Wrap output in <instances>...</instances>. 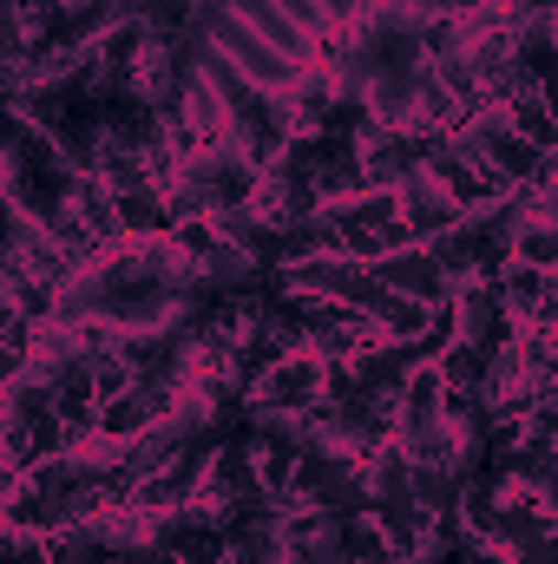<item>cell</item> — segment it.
I'll use <instances>...</instances> for the list:
<instances>
[{"instance_id": "cell-1", "label": "cell", "mask_w": 558, "mask_h": 564, "mask_svg": "<svg viewBox=\"0 0 558 564\" xmlns=\"http://www.w3.org/2000/svg\"><path fill=\"white\" fill-rule=\"evenodd\" d=\"M322 375H329V361H315L309 348H296V355L270 361V368L244 388V408H264V414H302V408L322 401Z\"/></svg>"}, {"instance_id": "cell-10", "label": "cell", "mask_w": 558, "mask_h": 564, "mask_svg": "<svg viewBox=\"0 0 558 564\" xmlns=\"http://www.w3.org/2000/svg\"><path fill=\"white\" fill-rule=\"evenodd\" d=\"M66 204H73V217L86 224V237L93 243H119V217H112V191L93 177V171H79L73 177V191H66Z\"/></svg>"}, {"instance_id": "cell-3", "label": "cell", "mask_w": 558, "mask_h": 564, "mask_svg": "<svg viewBox=\"0 0 558 564\" xmlns=\"http://www.w3.org/2000/svg\"><path fill=\"white\" fill-rule=\"evenodd\" d=\"M368 276L382 282V289H395V295H415V302H427V308H440V302L453 295V282H447V270L433 263V250H427V243H408V250L382 257Z\"/></svg>"}, {"instance_id": "cell-9", "label": "cell", "mask_w": 558, "mask_h": 564, "mask_svg": "<svg viewBox=\"0 0 558 564\" xmlns=\"http://www.w3.org/2000/svg\"><path fill=\"white\" fill-rule=\"evenodd\" d=\"M506 263H533V270H558V217L539 210V217H519L506 230Z\"/></svg>"}, {"instance_id": "cell-12", "label": "cell", "mask_w": 558, "mask_h": 564, "mask_svg": "<svg viewBox=\"0 0 558 564\" xmlns=\"http://www.w3.org/2000/svg\"><path fill=\"white\" fill-rule=\"evenodd\" d=\"M144 426H151V408H144L139 388H126V394H112V401H99V414H93V433H106V440H139Z\"/></svg>"}, {"instance_id": "cell-11", "label": "cell", "mask_w": 558, "mask_h": 564, "mask_svg": "<svg viewBox=\"0 0 558 564\" xmlns=\"http://www.w3.org/2000/svg\"><path fill=\"white\" fill-rule=\"evenodd\" d=\"M506 126H513L526 144H539V151H558V126H552V99H546V86L513 93V99H506Z\"/></svg>"}, {"instance_id": "cell-16", "label": "cell", "mask_w": 558, "mask_h": 564, "mask_svg": "<svg viewBox=\"0 0 558 564\" xmlns=\"http://www.w3.org/2000/svg\"><path fill=\"white\" fill-rule=\"evenodd\" d=\"M558 0H513V13H552Z\"/></svg>"}, {"instance_id": "cell-13", "label": "cell", "mask_w": 558, "mask_h": 564, "mask_svg": "<svg viewBox=\"0 0 558 564\" xmlns=\"http://www.w3.org/2000/svg\"><path fill=\"white\" fill-rule=\"evenodd\" d=\"M433 375H440L447 388H466V394H480V381H486V348H473V341H453V348L433 361Z\"/></svg>"}, {"instance_id": "cell-8", "label": "cell", "mask_w": 558, "mask_h": 564, "mask_svg": "<svg viewBox=\"0 0 558 564\" xmlns=\"http://www.w3.org/2000/svg\"><path fill=\"white\" fill-rule=\"evenodd\" d=\"M427 302H415V295H395V289H382L375 295V308L362 315L368 328H375V341H415V335H427Z\"/></svg>"}, {"instance_id": "cell-7", "label": "cell", "mask_w": 558, "mask_h": 564, "mask_svg": "<svg viewBox=\"0 0 558 564\" xmlns=\"http://www.w3.org/2000/svg\"><path fill=\"white\" fill-rule=\"evenodd\" d=\"M112 217H119V237H132V243H158L171 230V210H164V191L158 184L112 191Z\"/></svg>"}, {"instance_id": "cell-15", "label": "cell", "mask_w": 558, "mask_h": 564, "mask_svg": "<svg viewBox=\"0 0 558 564\" xmlns=\"http://www.w3.org/2000/svg\"><path fill=\"white\" fill-rule=\"evenodd\" d=\"M20 375H26V348L0 341V388H7V381H20Z\"/></svg>"}, {"instance_id": "cell-17", "label": "cell", "mask_w": 558, "mask_h": 564, "mask_svg": "<svg viewBox=\"0 0 558 564\" xmlns=\"http://www.w3.org/2000/svg\"><path fill=\"white\" fill-rule=\"evenodd\" d=\"M466 7H493V13H506V7H513V0H466Z\"/></svg>"}, {"instance_id": "cell-4", "label": "cell", "mask_w": 558, "mask_h": 564, "mask_svg": "<svg viewBox=\"0 0 558 564\" xmlns=\"http://www.w3.org/2000/svg\"><path fill=\"white\" fill-rule=\"evenodd\" d=\"M440 408H447V381H440L433 368H408V381H401V394H395V446H401V453L420 446V440L440 426Z\"/></svg>"}, {"instance_id": "cell-2", "label": "cell", "mask_w": 558, "mask_h": 564, "mask_svg": "<svg viewBox=\"0 0 558 564\" xmlns=\"http://www.w3.org/2000/svg\"><path fill=\"white\" fill-rule=\"evenodd\" d=\"M500 308L526 328V322H558V270H533V263H500L493 276Z\"/></svg>"}, {"instance_id": "cell-18", "label": "cell", "mask_w": 558, "mask_h": 564, "mask_svg": "<svg viewBox=\"0 0 558 564\" xmlns=\"http://www.w3.org/2000/svg\"><path fill=\"white\" fill-rule=\"evenodd\" d=\"M0 322H7V295H0Z\"/></svg>"}, {"instance_id": "cell-14", "label": "cell", "mask_w": 558, "mask_h": 564, "mask_svg": "<svg viewBox=\"0 0 558 564\" xmlns=\"http://www.w3.org/2000/svg\"><path fill=\"white\" fill-rule=\"evenodd\" d=\"M33 53V33H26V0H0V66H20Z\"/></svg>"}, {"instance_id": "cell-5", "label": "cell", "mask_w": 558, "mask_h": 564, "mask_svg": "<svg viewBox=\"0 0 558 564\" xmlns=\"http://www.w3.org/2000/svg\"><path fill=\"white\" fill-rule=\"evenodd\" d=\"M395 204H401V224H408V237H415V243H433L440 230H453V224H460L453 197H447V191H440L420 164L401 177V184H395Z\"/></svg>"}, {"instance_id": "cell-6", "label": "cell", "mask_w": 558, "mask_h": 564, "mask_svg": "<svg viewBox=\"0 0 558 564\" xmlns=\"http://www.w3.org/2000/svg\"><path fill=\"white\" fill-rule=\"evenodd\" d=\"M73 446V433L60 414H46V421H26V426H0V453L26 473V466H40V459H60Z\"/></svg>"}]
</instances>
